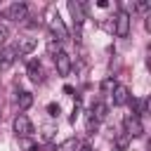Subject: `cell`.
I'll return each instance as SVG.
<instances>
[{
    "label": "cell",
    "mask_w": 151,
    "mask_h": 151,
    "mask_svg": "<svg viewBox=\"0 0 151 151\" xmlns=\"http://www.w3.org/2000/svg\"><path fill=\"white\" fill-rule=\"evenodd\" d=\"M47 24H50V28H52V35H57V42H64V40L68 38L66 26H64V21L59 19V14H57L54 9L47 12Z\"/></svg>",
    "instance_id": "1"
},
{
    "label": "cell",
    "mask_w": 151,
    "mask_h": 151,
    "mask_svg": "<svg viewBox=\"0 0 151 151\" xmlns=\"http://www.w3.org/2000/svg\"><path fill=\"white\" fill-rule=\"evenodd\" d=\"M2 17L9 19V21H24V19L28 17V5H26V2H14V5H9V7L2 12Z\"/></svg>",
    "instance_id": "2"
},
{
    "label": "cell",
    "mask_w": 151,
    "mask_h": 151,
    "mask_svg": "<svg viewBox=\"0 0 151 151\" xmlns=\"http://www.w3.org/2000/svg\"><path fill=\"white\" fill-rule=\"evenodd\" d=\"M113 33L118 35V38H125L127 33H130V14L127 12H118L116 17H113Z\"/></svg>",
    "instance_id": "3"
},
{
    "label": "cell",
    "mask_w": 151,
    "mask_h": 151,
    "mask_svg": "<svg viewBox=\"0 0 151 151\" xmlns=\"http://www.w3.org/2000/svg\"><path fill=\"white\" fill-rule=\"evenodd\" d=\"M12 125H14V132H17L19 139H21V137H31V132H33V123H31V118H28L26 113H19Z\"/></svg>",
    "instance_id": "4"
},
{
    "label": "cell",
    "mask_w": 151,
    "mask_h": 151,
    "mask_svg": "<svg viewBox=\"0 0 151 151\" xmlns=\"http://www.w3.org/2000/svg\"><path fill=\"white\" fill-rule=\"evenodd\" d=\"M123 125H125V134L132 139V137H142L144 134V125H142V118H137V116H125V120H123Z\"/></svg>",
    "instance_id": "5"
},
{
    "label": "cell",
    "mask_w": 151,
    "mask_h": 151,
    "mask_svg": "<svg viewBox=\"0 0 151 151\" xmlns=\"http://www.w3.org/2000/svg\"><path fill=\"white\" fill-rule=\"evenodd\" d=\"M52 59H54V68H57V73H59V76H68V73H71L73 61H71V57H68L64 50H61V52H57Z\"/></svg>",
    "instance_id": "6"
},
{
    "label": "cell",
    "mask_w": 151,
    "mask_h": 151,
    "mask_svg": "<svg viewBox=\"0 0 151 151\" xmlns=\"http://www.w3.org/2000/svg\"><path fill=\"white\" fill-rule=\"evenodd\" d=\"M68 12L73 17V26L83 28V24H85V5L78 2V0H68Z\"/></svg>",
    "instance_id": "7"
},
{
    "label": "cell",
    "mask_w": 151,
    "mask_h": 151,
    "mask_svg": "<svg viewBox=\"0 0 151 151\" xmlns=\"http://www.w3.org/2000/svg\"><path fill=\"white\" fill-rule=\"evenodd\" d=\"M111 99H113V106H125V104H130L132 94H130V90L125 85H116L111 90Z\"/></svg>",
    "instance_id": "8"
},
{
    "label": "cell",
    "mask_w": 151,
    "mask_h": 151,
    "mask_svg": "<svg viewBox=\"0 0 151 151\" xmlns=\"http://www.w3.org/2000/svg\"><path fill=\"white\" fill-rule=\"evenodd\" d=\"M35 45H38V40L35 38H31V35H21L19 40H17V54H31L33 50H35Z\"/></svg>",
    "instance_id": "9"
},
{
    "label": "cell",
    "mask_w": 151,
    "mask_h": 151,
    "mask_svg": "<svg viewBox=\"0 0 151 151\" xmlns=\"http://www.w3.org/2000/svg\"><path fill=\"white\" fill-rule=\"evenodd\" d=\"M17 61V50L14 47H0V68H9Z\"/></svg>",
    "instance_id": "10"
},
{
    "label": "cell",
    "mask_w": 151,
    "mask_h": 151,
    "mask_svg": "<svg viewBox=\"0 0 151 151\" xmlns=\"http://www.w3.org/2000/svg\"><path fill=\"white\" fill-rule=\"evenodd\" d=\"M26 76H28L33 83H42V80H45V73H42V66H40V61H28Z\"/></svg>",
    "instance_id": "11"
},
{
    "label": "cell",
    "mask_w": 151,
    "mask_h": 151,
    "mask_svg": "<svg viewBox=\"0 0 151 151\" xmlns=\"http://www.w3.org/2000/svg\"><path fill=\"white\" fill-rule=\"evenodd\" d=\"M17 104H19V109H21V111L31 109V106H33V94H31V92H26V90H21V92L17 94Z\"/></svg>",
    "instance_id": "12"
},
{
    "label": "cell",
    "mask_w": 151,
    "mask_h": 151,
    "mask_svg": "<svg viewBox=\"0 0 151 151\" xmlns=\"http://www.w3.org/2000/svg\"><path fill=\"white\" fill-rule=\"evenodd\" d=\"M97 120H104L106 116H109V104H104V101H94L92 104V111H90Z\"/></svg>",
    "instance_id": "13"
},
{
    "label": "cell",
    "mask_w": 151,
    "mask_h": 151,
    "mask_svg": "<svg viewBox=\"0 0 151 151\" xmlns=\"http://www.w3.org/2000/svg\"><path fill=\"white\" fill-rule=\"evenodd\" d=\"M78 146H80V142H78L76 137H71V139H66V142H61L57 151H78Z\"/></svg>",
    "instance_id": "14"
},
{
    "label": "cell",
    "mask_w": 151,
    "mask_h": 151,
    "mask_svg": "<svg viewBox=\"0 0 151 151\" xmlns=\"http://www.w3.org/2000/svg\"><path fill=\"white\" fill-rule=\"evenodd\" d=\"M130 101L134 104V113H132V116L142 118V116L146 113V99H130Z\"/></svg>",
    "instance_id": "15"
},
{
    "label": "cell",
    "mask_w": 151,
    "mask_h": 151,
    "mask_svg": "<svg viewBox=\"0 0 151 151\" xmlns=\"http://www.w3.org/2000/svg\"><path fill=\"white\" fill-rule=\"evenodd\" d=\"M85 127H87V134H94L97 132V127H99V120L92 116V113H87V120H85Z\"/></svg>",
    "instance_id": "16"
},
{
    "label": "cell",
    "mask_w": 151,
    "mask_h": 151,
    "mask_svg": "<svg viewBox=\"0 0 151 151\" xmlns=\"http://www.w3.org/2000/svg\"><path fill=\"white\" fill-rule=\"evenodd\" d=\"M127 142H130V137H127L125 132L116 134V149H118V151H127Z\"/></svg>",
    "instance_id": "17"
},
{
    "label": "cell",
    "mask_w": 151,
    "mask_h": 151,
    "mask_svg": "<svg viewBox=\"0 0 151 151\" xmlns=\"http://www.w3.org/2000/svg\"><path fill=\"white\" fill-rule=\"evenodd\" d=\"M19 144H21V149H24V151H38V144H35L33 139H28V137H21V139H19Z\"/></svg>",
    "instance_id": "18"
},
{
    "label": "cell",
    "mask_w": 151,
    "mask_h": 151,
    "mask_svg": "<svg viewBox=\"0 0 151 151\" xmlns=\"http://www.w3.org/2000/svg\"><path fill=\"white\" fill-rule=\"evenodd\" d=\"M54 132H57V127H54V125H42V132H40V134H42V139H45V142H50V139L54 137Z\"/></svg>",
    "instance_id": "19"
},
{
    "label": "cell",
    "mask_w": 151,
    "mask_h": 151,
    "mask_svg": "<svg viewBox=\"0 0 151 151\" xmlns=\"http://www.w3.org/2000/svg\"><path fill=\"white\" fill-rule=\"evenodd\" d=\"M116 87V83H113V78H106L104 83H101V92H111Z\"/></svg>",
    "instance_id": "20"
},
{
    "label": "cell",
    "mask_w": 151,
    "mask_h": 151,
    "mask_svg": "<svg viewBox=\"0 0 151 151\" xmlns=\"http://www.w3.org/2000/svg\"><path fill=\"white\" fill-rule=\"evenodd\" d=\"M57 52H61V45H59V42H54V40H52V42H50V54H52V57H54V54H57Z\"/></svg>",
    "instance_id": "21"
},
{
    "label": "cell",
    "mask_w": 151,
    "mask_h": 151,
    "mask_svg": "<svg viewBox=\"0 0 151 151\" xmlns=\"http://www.w3.org/2000/svg\"><path fill=\"white\" fill-rule=\"evenodd\" d=\"M59 111H61L59 104H50V106H47V113H50V116H59Z\"/></svg>",
    "instance_id": "22"
},
{
    "label": "cell",
    "mask_w": 151,
    "mask_h": 151,
    "mask_svg": "<svg viewBox=\"0 0 151 151\" xmlns=\"http://www.w3.org/2000/svg\"><path fill=\"white\" fill-rule=\"evenodd\" d=\"M7 35H9V28H7L5 24H0V40H5Z\"/></svg>",
    "instance_id": "23"
},
{
    "label": "cell",
    "mask_w": 151,
    "mask_h": 151,
    "mask_svg": "<svg viewBox=\"0 0 151 151\" xmlns=\"http://www.w3.org/2000/svg\"><path fill=\"white\" fill-rule=\"evenodd\" d=\"M78 113H80V104H76V106H73V113H71V123H76Z\"/></svg>",
    "instance_id": "24"
},
{
    "label": "cell",
    "mask_w": 151,
    "mask_h": 151,
    "mask_svg": "<svg viewBox=\"0 0 151 151\" xmlns=\"http://www.w3.org/2000/svg\"><path fill=\"white\" fill-rule=\"evenodd\" d=\"M151 2H137V9H149Z\"/></svg>",
    "instance_id": "25"
},
{
    "label": "cell",
    "mask_w": 151,
    "mask_h": 151,
    "mask_svg": "<svg viewBox=\"0 0 151 151\" xmlns=\"http://www.w3.org/2000/svg\"><path fill=\"white\" fill-rule=\"evenodd\" d=\"M78 151H94V149H92L90 144H80V146H78Z\"/></svg>",
    "instance_id": "26"
},
{
    "label": "cell",
    "mask_w": 151,
    "mask_h": 151,
    "mask_svg": "<svg viewBox=\"0 0 151 151\" xmlns=\"http://www.w3.org/2000/svg\"><path fill=\"white\" fill-rule=\"evenodd\" d=\"M97 7H101V9H106V7H109V2H106V0H97Z\"/></svg>",
    "instance_id": "27"
},
{
    "label": "cell",
    "mask_w": 151,
    "mask_h": 151,
    "mask_svg": "<svg viewBox=\"0 0 151 151\" xmlns=\"http://www.w3.org/2000/svg\"><path fill=\"white\" fill-rule=\"evenodd\" d=\"M64 92H66V94H73L76 90H73V85H64Z\"/></svg>",
    "instance_id": "28"
}]
</instances>
